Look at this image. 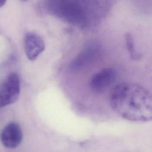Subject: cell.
<instances>
[{
  "instance_id": "obj_1",
  "label": "cell",
  "mask_w": 152,
  "mask_h": 152,
  "mask_svg": "<svg viewBox=\"0 0 152 152\" xmlns=\"http://www.w3.org/2000/svg\"><path fill=\"white\" fill-rule=\"evenodd\" d=\"M109 101L112 109L126 120L148 122L152 119L151 94L138 84H117L110 93Z\"/></svg>"
},
{
  "instance_id": "obj_2",
  "label": "cell",
  "mask_w": 152,
  "mask_h": 152,
  "mask_svg": "<svg viewBox=\"0 0 152 152\" xmlns=\"http://www.w3.org/2000/svg\"><path fill=\"white\" fill-rule=\"evenodd\" d=\"M20 90L19 76L16 73L11 74L0 87V108L15 102L20 96Z\"/></svg>"
},
{
  "instance_id": "obj_3",
  "label": "cell",
  "mask_w": 152,
  "mask_h": 152,
  "mask_svg": "<svg viewBox=\"0 0 152 152\" xmlns=\"http://www.w3.org/2000/svg\"><path fill=\"white\" fill-rule=\"evenodd\" d=\"M116 77L117 73L114 68H103L93 75L90 80V87L96 93H103L115 83Z\"/></svg>"
},
{
  "instance_id": "obj_4",
  "label": "cell",
  "mask_w": 152,
  "mask_h": 152,
  "mask_svg": "<svg viewBox=\"0 0 152 152\" xmlns=\"http://www.w3.org/2000/svg\"><path fill=\"white\" fill-rule=\"evenodd\" d=\"M24 51L30 61H34L44 51L45 45L43 39L37 33L28 32L24 39Z\"/></svg>"
},
{
  "instance_id": "obj_5",
  "label": "cell",
  "mask_w": 152,
  "mask_h": 152,
  "mask_svg": "<svg viewBox=\"0 0 152 152\" xmlns=\"http://www.w3.org/2000/svg\"><path fill=\"white\" fill-rule=\"evenodd\" d=\"M1 141L7 148H15L21 142L23 132L20 126L16 122L9 123L1 134Z\"/></svg>"
},
{
  "instance_id": "obj_6",
  "label": "cell",
  "mask_w": 152,
  "mask_h": 152,
  "mask_svg": "<svg viewBox=\"0 0 152 152\" xmlns=\"http://www.w3.org/2000/svg\"><path fill=\"white\" fill-rule=\"evenodd\" d=\"M99 48V45L94 42H90L85 45L83 50L71 62L70 69L77 71L85 67L94 59L98 53Z\"/></svg>"
},
{
  "instance_id": "obj_7",
  "label": "cell",
  "mask_w": 152,
  "mask_h": 152,
  "mask_svg": "<svg viewBox=\"0 0 152 152\" xmlns=\"http://www.w3.org/2000/svg\"><path fill=\"white\" fill-rule=\"evenodd\" d=\"M125 40H126V45L127 48V50L129 52V55L132 58H136V53L134 48V42L132 39V36L129 33H127L125 35Z\"/></svg>"
},
{
  "instance_id": "obj_8",
  "label": "cell",
  "mask_w": 152,
  "mask_h": 152,
  "mask_svg": "<svg viewBox=\"0 0 152 152\" xmlns=\"http://www.w3.org/2000/svg\"><path fill=\"white\" fill-rule=\"evenodd\" d=\"M7 0H0V8L2 7L6 2Z\"/></svg>"
},
{
  "instance_id": "obj_9",
  "label": "cell",
  "mask_w": 152,
  "mask_h": 152,
  "mask_svg": "<svg viewBox=\"0 0 152 152\" xmlns=\"http://www.w3.org/2000/svg\"><path fill=\"white\" fill-rule=\"evenodd\" d=\"M23 1H27V0H23Z\"/></svg>"
}]
</instances>
